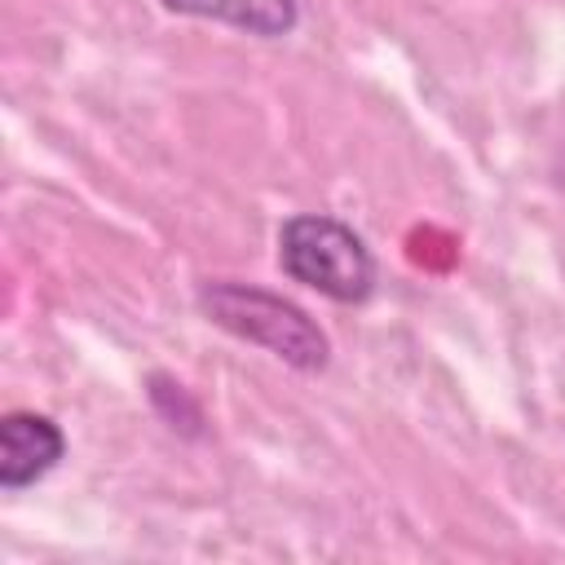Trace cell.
Here are the masks:
<instances>
[{"instance_id":"1","label":"cell","mask_w":565,"mask_h":565,"mask_svg":"<svg viewBox=\"0 0 565 565\" xmlns=\"http://www.w3.org/2000/svg\"><path fill=\"white\" fill-rule=\"evenodd\" d=\"M199 309L207 313V322H216L221 331L274 353L278 362L296 366V371H322L331 362V340L327 331L291 300L252 287V282H203L199 287Z\"/></svg>"},{"instance_id":"2","label":"cell","mask_w":565,"mask_h":565,"mask_svg":"<svg viewBox=\"0 0 565 565\" xmlns=\"http://www.w3.org/2000/svg\"><path fill=\"white\" fill-rule=\"evenodd\" d=\"M278 265L291 282L335 305H362L375 287V256L362 234L322 212H300L278 230Z\"/></svg>"},{"instance_id":"3","label":"cell","mask_w":565,"mask_h":565,"mask_svg":"<svg viewBox=\"0 0 565 565\" xmlns=\"http://www.w3.org/2000/svg\"><path fill=\"white\" fill-rule=\"evenodd\" d=\"M66 455V437L49 415L35 411H9L0 419V486L4 490H26L40 477L57 468Z\"/></svg>"},{"instance_id":"4","label":"cell","mask_w":565,"mask_h":565,"mask_svg":"<svg viewBox=\"0 0 565 565\" xmlns=\"http://www.w3.org/2000/svg\"><path fill=\"white\" fill-rule=\"evenodd\" d=\"M159 4L168 13L207 18V22H221V26L260 35V40L291 35L296 22H300V4L296 0H159Z\"/></svg>"},{"instance_id":"5","label":"cell","mask_w":565,"mask_h":565,"mask_svg":"<svg viewBox=\"0 0 565 565\" xmlns=\"http://www.w3.org/2000/svg\"><path fill=\"white\" fill-rule=\"evenodd\" d=\"M150 402L159 406V415L172 424V428H181V433H199V424H203V411L190 402V393L181 388V384H172L168 375H154L150 380Z\"/></svg>"}]
</instances>
